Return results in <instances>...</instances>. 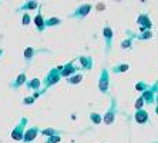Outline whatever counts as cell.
I'll use <instances>...</instances> for the list:
<instances>
[{
    "instance_id": "obj_1",
    "label": "cell",
    "mask_w": 158,
    "mask_h": 143,
    "mask_svg": "<svg viewBox=\"0 0 158 143\" xmlns=\"http://www.w3.org/2000/svg\"><path fill=\"white\" fill-rule=\"evenodd\" d=\"M61 69H63V66L53 67V69L50 70L47 74H46L44 80L41 82V83H43V87H41V90H40V95H43L44 92H47V89H50L52 86H54V84L59 83L60 79H61V76H60V72H61Z\"/></svg>"
},
{
    "instance_id": "obj_2",
    "label": "cell",
    "mask_w": 158,
    "mask_h": 143,
    "mask_svg": "<svg viewBox=\"0 0 158 143\" xmlns=\"http://www.w3.org/2000/svg\"><path fill=\"white\" fill-rule=\"evenodd\" d=\"M117 113H118L117 99H115V97H111V105H110V107L107 109V112L104 113V116H103L104 125H107V126L113 125V123L115 122V118H117Z\"/></svg>"
},
{
    "instance_id": "obj_3",
    "label": "cell",
    "mask_w": 158,
    "mask_h": 143,
    "mask_svg": "<svg viewBox=\"0 0 158 143\" xmlns=\"http://www.w3.org/2000/svg\"><path fill=\"white\" fill-rule=\"evenodd\" d=\"M27 123H29V119L26 118V116H23V118H20V120L17 122V125L13 127V130H11L10 133V137L13 140H23V136H24V132H26V126Z\"/></svg>"
},
{
    "instance_id": "obj_4",
    "label": "cell",
    "mask_w": 158,
    "mask_h": 143,
    "mask_svg": "<svg viewBox=\"0 0 158 143\" xmlns=\"http://www.w3.org/2000/svg\"><path fill=\"white\" fill-rule=\"evenodd\" d=\"M93 10V6L90 3H83L80 4L76 10L71 13V15H69V17L70 19H77V20H81V19L87 17L88 15H90V11Z\"/></svg>"
},
{
    "instance_id": "obj_5",
    "label": "cell",
    "mask_w": 158,
    "mask_h": 143,
    "mask_svg": "<svg viewBox=\"0 0 158 143\" xmlns=\"http://www.w3.org/2000/svg\"><path fill=\"white\" fill-rule=\"evenodd\" d=\"M39 53H52V50H48V49H36L33 46H27L23 50V57H24L27 65H30L33 57H36V55H39Z\"/></svg>"
},
{
    "instance_id": "obj_6",
    "label": "cell",
    "mask_w": 158,
    "mask_h": 143,
    "mask_svg": "<svg viewBox=\"0 0 158 143\" xmlns=\"http://www.w3.org/2000/svg\"><path fill=\"white\" fill-rule=\"evenodd\" d=\"M113 29H111L110 25H104L103 27V37H104V42H106V46H104V53L108 55L111 51V47H113Z\"/></svg>"
},
{
    "instance_id": "obj_7",
    "label": "cell",
    "mask_w": 158,
    "mask_h": 143,
    "mask_svg": "<svg viewBox=\"0 0 158 143\" xmlns=\"http://www.w3.org/2000/svg\"><path fill=\"white\" fill-rule=\"evenodd\" d=\"M108 87H110V73L107 69H103L100 72L98 77V89L104 95H108Z\"/></svg>"
},
{
    "instance_id": "obj_8",
    "label": "cell",
    "mask_w": 158,
    "mask_h": 143,
    "mask_svg": "<svg viewBox=\"0 0 158 143\" xmlns=\"http://www.w3.org/2000/svg\"><path fill=\"white\" fill-rule=\"evenodd\" d=\"M74 63H76V60H70L67 65H64V66H63V69H61V72H60V76H61V77H67V79H69L70 76L78 73L80 67L74 66Z\"/></svg>"
},
{
    "instance_id": "obj_9",
    "label": "cell",
    "mask_w": 158,
    "mask_h": 143,
    "mask_svg": "<svg viewBox=\"0 0 158 143\" xmlns=\"http://www.w3.org/2000/svg\"><path fill=\"white\" fill-rule=\"evenodd\" d=\"M39 135H40V127H39V126H33V127L26 129L24 136H23V142L24 143H31Z\"/></svg>"
},
{
    "instance_id": "obj_10",
    "label": "cell",
    "mask_w": 158,
    "mask_h": 143,
    "mask_svg": "<svg viewBox=\"0 0 158 143\" xmlns=\"http://www.w3.org/2000/svg\"><path fill=\"white\" fill-rule=\"evenodd\" d=\"M40 7V3H37L34 0H29V2H24L23 4H20L17 9H16V13H22L24 10V13L27 11H31V10H36V9Z\"/></svg>"
},
{
    "instance_id": "obj_11",
    "label": "cell",
    "mask_w": 158,
    "mask_h": 143,
    "mask_svg": "<svg viewBox=\"0 0 158 143\" xmlns=\"http://www.w3.org/2000/svg\"><path fill=\"white\" fill-rule=\"evenodd\" d=\"M76 60L80 63V69L81 70H85V72H88V70L93 67V65H94L91 56H78Z\"/></svg>"
},
{
    "instance_id": "obj_12",
    "label": "cell",
    "mask_w": 158,
    "mask_h": 143,
    "mask_svg": "<svg viewBox=\"0 0 158 143\" xmlns=\"http://www.w3.org/2000/svg\"><path fill=\"white\" fill-rule=\"evenodd\" d=\"M137 23H138L144 30H151V27H152V20L150 19V16H148L147 13H141V15H138V17H137Z\"/></svg>"
},
{
    "instance_id": "obj_13",
    "label": "cell",
    "mask_w": 158,
    "mask_h": 143,
    "mask_svg": "<svg viewBox=\"0 0 158 143\" xmlns=\"http://www.w3.org/2000/svg\"><path fill=\"white\" fill-rule=\"evenodd\" d=\"M157 86H158V83H155V84H152L151 87H148L145 92L141 95V97L144 99V102L145 103H148V105H151V103L155 100V97H154V92L157 90Z\"/></svg>"
},
{
    "instance_id": "obj_14",
    "label": "cell",
    "mask_w": 158,
    "mask_h": 143,
    "mask_svg": "<svg viewBox=\"0 0 158 143\" xmlns=\"http://www.w3.org/2000/svg\"><path fill=\"white\" fill-rule=\"evenodd\" d=\"M40 7H41V4H40ZM40 7H39V11H37V15L34 16L33 23L36 25V27H37V30H39V32H44L46 26H44V17H43V13L40 11Z\"/></svg>"
},
{
    "instance_id": "obj_15",
    "label": "cell",
    "mask_w": 158,
    "mask_h": 143,
    "mask_svg": "<svg viewBox=\"0 0 158 143\" xmlns=\"http://www.w3.org/2000/svg\"><path fill=\"white\" fill-rule=\"evenodd\" d=\"M26 82H27V74H26V72H22V73L19 74L17 77H16L15 80L10 83V87H13V89H19L20 86H23V84H26Z\"/></svg>"
},
{
    "instance_id": "obj_16",
    "label": "cell",
    "mask_w": 158,
    "mask_h": 143,
    "mask_svg": "<svg viewBox=\"0 0 158 143\" xmlns=\"http://www.w3.org/2000/svg\"><path fill=\"white\" fill-rule=\"evenodd\" d=\"M148 112L147 110H144V109H141V110H137L135 112V114H134V120L137 122V123H140V125H144V123H147L148 122Z\"/></svg>"
},
{
    "instance_id": "obj_17",
    "label": "cell",
    "mask_w": 158,
    "mask_h": 143,
    "mask_svg": "<svg viewBox=\"0 0 158 143\" xmlns=\"http://www.w3.org/2000/svg\"><path fill=\"white\" fill-rule=\"evenodd\" d=\"M41 80L40 79H37V77H33V79H30V80L26 82V87L30 89V90H34V92H40L41 90Z\"/></svg>"
},
{
    "instance_id": "obj_18",
    "label": "cell",
    "mask_w": 158,
    "mask_h": 143,
    "mask_svg": "<svg viewBox=\"0 0 158 143\" xmlns=\"http://www.w3.org/2000/svg\"><path fill=\"white\" fill-rule=\"evenodd\" d=\"M40 135H43L44 137H52V136H61L64 135V132L57 130L54 127H46V129H40Z\"/></svg>"
},
{
    "instance_id": "obj_19",
    "label": "cell",
    "mask_w": 158,
    "mask_h": 143,
    "mask_svg": "<svg viewBox=\"0 0 158 143\" xmlns=\"http://www.w3.org/2000/svg\"><path fill=\"white\" fill-rule=\"evenodd\" d=\"M128 70H130L128 63H118V65L111 67V73L120 74V73H125V72H128Z\"/></svg>"
},
{
    "instance_id": "obj_20",
    "label": "cell",
    "mask_w": 158,
    "mask_h": 143,
    "mask_svg": "<svg viewBox=\"0 0 158 143\" xmlns=\"http://www.w3.org/2000/svg\"><path fill=\"white\" fill-rule=\"evenodd\" d=\"M63 20L59 17H47V19H44V26L46 27H54V26H59L61 25Z\"/></svg>"
},
{
    "instance_id": "obj_21",
    "label": "cell",
    "mask_w": 158,
    "mask_h": 143,
    "mask_svg": "<svg viewBox=\"0 0 158 143\" xmlns=\"http://www.w3.org/2000/svg\"><path fill=\"white\" fill-rule=\"evenodd\" d=\"M88 119H90V122H91L93 125H101L103 123V116L100 113H97V112H91Z\"/></svg>"
},
{
    "instance_id": "obj_22",
    "label": "cell",
    "mask_w": 158,
    "mask_h": 143,
    "mask_svg": "<svg viewBox=\"0 0 158 143\" xmlns=\"http://www.w3.org/2000/svg\"><path fill=\"white\" fill-rule=\"evenodd\" d=\"M81 80H83V73H76V74L69 77L67 83L69 84H78V83H81Z\"/></svg>"
},
{
    "instance_id": "obj_23",
    "label": "cell",
    "mask_w": 158,
    "mask_h": 143,
    "mask_svg": "<svg viewBox=\"0 0 158 143\" xmlns=\"http://www.w3.org/2000/svg\"><path fill=\"white\" fill-rule=\"evenodd\" d=\"M120 46H121L123 50L131 49V47H132V39H131V37H127L125 40H123V42H121V44H120Z\"/></svg>"
},
{
    "instance_id": "obj_24",
    "label": "cell",
    "mask_w": 158,
    "mask_h": 143,
    "mask_svg": "<svg viewBox=\"0 0 158 143\" xmlns=\"http://www.w3.org/2000/svg\"><path fill=\"white\" fill-rule=\"evenodd\" d=\"M148 89V84L147 83H144V82H138V83L135 84V90H138V92H145Z\"/></svg>"
},
{
    "instance_id": "obj_25",
    "label": "cell",
    "mask_w": 158,
    "mask_h": 143,
    "mask_svg": "<svg viewBox=\"0 0 158 143\" xmlns=\"http://www.w3.org/2000/svg\"><path fill=\"white\" fill-rule=\"evenodd\" d=\"M30 23H31V17H30L29 13H24V15L22 16V25L23 26H29Z\"/></svg>"
},
{
    "instance_id": "obj_26",
    "label": "cell",
    "mask_w": 158,
    "mask_h": 143,
    "mask_svg": "<svg viewBox=\"0 0 158 143\" xmlns=\"http://www.w3.org/2000/svg\"><path fill=\"white\" fill-rule=\"evenodd\" d=\"M61 142V136H52V137H46V143H60Z\"/></svg>"
},
{
    "instance_id": "obj_27",
    "label": "cell",
    "mask_w": 158,
    "mask_h": 143,
    "mask_svg": "<svg viewBox=\"0 0 158 143\" xmlns=\"http://www.w3.org/2000/svg\"><path fill=\"white\" fill-rule=\"evenodd\" d=\"M144 105H145V102H144V99L140 96V97H138V99L135 100V105H134V106H135V110H141V109H143Z\"/></svg>"
},
{
    "instance_id": "obj_28",
    "label": "cell",
    "mask_w": 158,
    "mask_h": 143,
    "mask_svg": "<svg viewBox=\"0 0 158 143\" xmlns=\"http://www.w3.org/2000/svg\"><path fill=\"white\" fill-rule=\"evenodd\" d=\"M34 102H36V99H34L33 96H27V97L23 99V105H26V106H31Z\"/></svg>"
},
{
    "instance_id": "obj_29",
    "label": "cell",
    "mask_w": 158,
    "mask_h": 143,
    "mask_svg": "<svg viewBox=\"0 0 158 143\" xmlns=\"http://www.w3.org/2000/svg\"><path fill=\"white\" fill-rule=\"evenodd\" d=\"M4 55V50H3V49H2V47H0V57H2V56H3Z\"/></svg>"
},
{
    "instance_id": "obj_30",
    "label": "cell",
    "mask_w": 158,
    "mask_h": 143,
    "mask_svg": "<svg viewBox=\"0 0 158 143\" xmlns=\"http://www.w3.org/2000/svg\"><path fill=\"white\" fill-rule=\"evenodd\" d=\"M157 114H158V106H157Z\"/></svg>"
},
{
    "instance_id": "obj_31",
    "label": "cell",
    "mask_w": 158,
    "mask_h": 143,
    "mask_svg": "<svg viewBox=\"0 0 158 143\" xmlns=\"http://www.w3.org/2000/svg\"><path fill=\"white\" fill-rule=\"evenodd\" d=\"M157 92H158V86H157Z\"/></svg>"
},
{
    "instance_id": "obj_32",
    "label": "cell",
    "mask_w": 158,
    "mask_h": 143,
    "mask_svg": "<svg viewBox=\"0 0 158 143\" xmlns=\"http://www.w3.org/2000/svg\"><path fill=\"white\" fill-rule=\"evenodd\" d=\"M0 4H2V2H0Z\"/></svg>"
}]
</instances>
